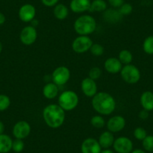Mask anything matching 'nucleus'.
<instances>
[{
    "label": "nucleus",
    "instance_id": "16",
    "mask_svg": "<svg viewBox=\"0 0 153 153\" xmlns=\"http://www.w3.org/2000/svg\"><path fill=\"white\" fill-rule=\"evenodd\" d=\"M123 16L120 14L119 9L117 8H109L104 11L103 18L104 21L107 22L108 23L115 24V23H120L123 19Z\"/></svg>",
    "mask_w": 153,
    "mask_h": 153
},
{
    "label": "nucleus",
    "instance_id": "37",
    "mask_svg": "<svg viewBox=\"0 0 153 153\" xmlns=\"http://www.w3.org/2000/svg\"><path fill=\"white\" fill-rule=\"evenodd\" d=\"M5 22V16L2 13L0 12V25L4 24Z\"/></svg>",
    "mask_w": 153,
    "mask_h": 153
},
{
    "label": "nucleus",
    "instance_id": "7",
    "mask_svg": "<svg viewBox=\"0 0 153 153\" xmlns=\"http://www.w3.org/2000/svg\"><path fill=\"white\" fill-rule=\"evenodd\" d=\"M71 77V72L65 66H59L53 71L52 80L57 86H63L68 83Z\"/></svg>",
    "mask_w": 153,
    "mask_h": 153
},
{
    "label": "nucleus",
    "instance_id": "31",
    "mask_svg": "<svg viewBox=\"0 0 153 153\" xmlns=\"http://www.w3.org/2000/svg\"><path fill=\"white\" fill-rule=\"evenodd\" d=\"M24 149V143L23 140L16 139L15 140L13 141L12 143V149L13 151L17 153L21 152Z\"/></svg>",
    "mask_w": 153,
    "mask_h": 153
},
{
    "label": "nucleus",
    "instance_id": "3",
    "mask_svg": "<svg viewBox=\"0 0 153 153\" xmlns=\"http://www.w3.org/2000/svg\"><path fill=\"white\" fill-rule=\"evenodd\" d=\"M97 27L95 18L90 15L79 17L74 23V31L80 35H89L93 33Z\"/></svg>",
    "mask_w": 153,
    "mask_h": 153
},
{
    "label": "nucleus",
    "instance_id": "36",
    "mask_svg": "<svg viewBox=\"0 0 153 153\" xmlns=\"http://www.w3.org/2000/svg\"><path fill=\"white\" fill-rule=\"evenodd\" d=\"M149 111L144 110V109L143 110H141L139 113L140 119H141V120H147L149 117Z\"/></svg>",
    "mask_w": 153,
    "mask_h": 153
},
{
    "label": "nucleus",
    "instance_id": "33",
    "mask_svg": "<svg viewBox=\"0 0 153 153\" xmlns=\"http://www.w3.org/2000/svg\"><path fill=\"white\" fill-rule=\"evenodd\" d=\"M120 14L123 16L129 15L133 11V7L129 3H124L120 8H119Z\"/></svg>",
    "mask_w": 153,
    "mask_h": 153
},
{
    "label": "nucleus",
    "instance_id": "11",
    "mask_svg": "<svg viewBox=\"0 0 153 153\" xmlns=\"http://www.w3.org/2000/svg\"><path fill=\"white\" fill-rule=\"evenodd\" d=\"M36 14V9L31 4H25L20 7L18 15L20 20L24 23L32 22L35 19Z\"/></svg>",
    "mask_w": 153,
    "mask_h": 153
},
{
    "label": "nucleus",
    "instance_id": "35",
    "mask_svg": "<svg viewBox=\"0 0 153 153\" xmlns=\"http://www.w3.org/2000/svg\"><path fill=\"white\" fill-rule=\"evenodd\" d=\"M42 3L48 7H53L57 5L59 0H42Z\"/></svg>",
    "mask_w": 153,
    "mask_h": 153
},
{
    "label": "nucleus",
    "instance_id": "20",
    "mask_svg": "<svg viewBox=\"0 0 153 153\" xmlns=\"http://www.w3.org/2000/svg\"><path fill=\"white\" fill-rule=\"evenodd\" d=\"M59 86L56 83H48L43 88V95L48 99H53L59 94Z\"/></svg>",
    "mask_w": 153,
    "mask_h": 153
},
{
    "label": "nucleus",
    "instance_id": "19",
    "mask_svg": "<svg viewBox=\"0 0 153 153\" xmlns=\"http://www.w3.org/2000/svg\"><path fill=\"white\" fill-rule=\"evenodd\" d=\"M140 104L147 111L153 110V92L150 91L144 92L140 96Z\"/></svg>",
    "mask_w": 153,
    "mask_h": 153
},
{
    "label": "nucleus",
    "instance_id": "23",
    "mask_svg": "<svg viewBox=\"0 0 153 153\" xmlns=\"http://www.w3.org/2000/svg\"><path fill=\"white\" fill-rule=\"evenodd\" d=\"M107 9V5L104 0H93L91 2L89 11L91 12H104Z\"/></svg>",
    "mask_w": 153,
    "mask_h": 153
},
{
    "label": "nucleus",
    "instance_id": "28",
    "mask_svg": "<svg viewBox=\"0 0 153 153\" xmlns=\"http://www.w3.org/2000/svg\"><path fill=\"white\" fill-rule=\"evenodd\" d=\"M143 147L147 152H153V136L147 135L143 140Z\"/></svg>",
    "mask_w": 153,
    "mask_h": 153
},
{
    "label": "nucleus",
    "instance_id": "18",
    "mask_svg": "<svg viewBox=\"0 0 153 153\" xmlns=\"http://www.w3.org/2000/svg\"><path fill=\"white\" fill-rule=\"evenodd\" d=\"M114 140L115 139L113 134L112 132L109 131H107L103 132L100 135L99 139H98V141L101 148L108 149L113 145Z\"/></svg>",
    "mask_w": 153,
    "mask_h": 153
},
{
    "label": "nucleus",
    "instance_id": "22",
    "mask_svg": "<svg viewBox=\"0 0 153 153\" xmlns=\"http://www.w3.org/2000/svg\"><path fill=\"white\" fill-rule=\"evenodd\" d=\"M53 14L58 20H65L68 16V8L63 4H57L54 7Z\"/></svg>",
    "mask_w": 153,
    "mask_h": 153
},
{
    "label": "nucleus",
    "instance_id": "8",
    "mask_svg": "<svg viewBox=\"0 0 153 153\" xmlns=\"http://www.w3.org/2000/svg\"><path fill=\"white\" fill-rule=\"evenodd\" d=\"M37 37L38 32L35 27L32 26H27L22 29L20 35V39L23 45H32L35 42Z\"/></svg>",
    "mask_w": 153,
    "mask_h": 153
},
{
    "label": "nucleus",
    "instance_id": "29",
    "mask_svg": "<svg viewBox=\"0 0 153 153\" xmlns=\"http://www.w3.org/2000/svg\"><path fill=\"white\" fill-rule=\"evenodd\" d=\"M90 51L92 55L95 56H102L104 53V48L100 44H93L90 48Z\"/></svg>",
    "mask_w": 153,
    "mask_h": 153
},
{
    "label": "nucleus",
    "instance_id": "14",
    "mask_svg": "<svg viewBox=\"0 0 153 153\" xmlns=\"http://www.w3.org/2000/svg\"><path fill=\"white\" fill-rule=\"evenodd\" d=\"M82 153H101V147L99 143L94 138H87L81 145Z\"/></svg>",
    "mask_w": 153,
    "mask_h": 153
},
{
    "label": "nucleus",
    "instance_id": "30",
    "mask_svg": "<svg viewBox=\"0 0 153 153\" xmlns=\"http://www.w3.org/2000/svg\"><path fill=\"white\" fill-rule=\"evenodd\" d=\"M134 136L138 140H143L147 136V132L143 128L138 127L134 129Z\"/></svg>",
    "mask_w": 153,
    "mask_h": 153
},
{
    "label": "nucleus",
    "instance_id": "12",
    "mask_svg": "<svg viewBox=\"0 0 153 153\" xmlns=\"http://www.w3.org/2000/svg\"><path fill=\"white\" fill-rule=\"evenodd\" d=\"M126 126V120L122 116H114L111 117L107 123V127L109 131L117 133L121 131Z\"/></svg>",
    "mask_w": 153,
    "mask_h": 153
},
{
    "label": "nucleus",
    "instance_id": "24",
    "mask_svg": "<svg viewBox=\"0 0 153 153\" xmlns=\"http://www.w3.org/2000/svg\"><path fill=\"white\" fill-rule=\"evenodd\" d=\"M118 59L121 62L122 64L126 65H129L131 63L132 60H133V55L131 51H128V50H123L119 53Z\"/></svg>",
    "mask_w": 153,
    "mask_h": 153
},
{
    "label": "nucleus",
    "instance_id": "2",
    "mask_svg": "<svg viewBox=\"0 0 153 153\" xmlns=\"http://www.w3.org/2000/svg\"><path fill=\"white\" fill-rule=\"evenodd\" d=\"M42 115L45 123L52 128H58L62 126L65 119V110L59 104H51L45 107Z\"/></svg>",
    "mask_w": 153,
    "mask_h": 153
},
{
    "label": "nucleus",
    "instance_id": "17",
    "mask_svg": "<svg viewBox=\"0 0 153 153\" xmlns=\"http://www.w3.org/2000/svg\"><path fill=\"white\" fill-rule=\"evenodd\" d=\"M90 5V0H71L70 8L74 13H83L89 11Z\"/></svg>",
    "mask_w": 153,
    "mask_h": 153
},
{
    "label": "nucleus",
    "instance_id": "10",
    "mask_svg": "<svg viewBox=\"0 0 153 153\" xmlns=\"http://www.w3.org/2000/svg\"><path fill=\"white\" fill-rule=\"evenodd\" d=\"M31 132V126L26 121H19L13 128V135L16 139L23 140L27 137Z\"/></svg>",
    "mask_w": 153,
    "mask_h": 153
},
{
    "label": "nucleus",
    "instance_id": "26",
    "mask_svg": "<svg viewBox=\"0 0 153 153\" xmlns=\"http://www.w3.org/2000/svg\"><path fill=\"white\" fill-rule=\"evenodd\" d=\"M91 125L96 128H101L105 126V120L101 116L96 115L91 119Z\"/></svg>",
    "mask_w": 153,
    "mask_h": 153
},
{
    "label": "nucleus",
    "instance_id": "40",
    "mask_svg": "<svg viewBox=\"0 0 153 153\" xmlns=\"http://www.w3.org/2000/svg\"><path fill=\"white\" fill-rule=\"evenodd\" d=\"M101 153H114L111 149H104L103 151L101 152Z\"/></svg>",
    "mask_w": 153,
    "mask_h": 153
},
{
    "label": "nucleus",
    "instance_id": "27",
    "mask_svg": "<svg viewBox=\"0 0 153 153\" xmlns=\"http://www.w3.org/2000/svg\"><path fill=\"white\" fill-rule=\"evenodd\" d=\"M11 104V100L6 95H0V111H4L9 107Z\"/></svg>",
    "mask_w": 153,
    "mask_h": 153
},
{
    "label": "nucleus",
    "instance_id": "41",
    "mask_svg": "<svg viewBox=\"0 0 153 153\" xmlns=\"http://www.w3.org/2000/svg\"><path fill=\"white\" fill-rule=\"evenodd\" d=\"M32 26H34V27H35V26H36V25H38V20H35V19H34V20H32Z\"/></svg>",
    "mask_w": 153,
    "mask_h": 153
},
{
    "label": "nucleus",
    "instance_id": "4",
    "mask_svg": "<svg viewBox=\"0 0 153 153\" xmlns=\"http://www.w3.org/2000/svg\"><path fill=\"white\" fill-rule=\"evenodd\" d=\"M78 103L79 97L74 91H65L59 96L58 104L65 111L73 110L77 107Z\"/></svg>",
    "mask_w": 153,
    "mask_h": 153
},
{
    "label": "nucleus",
    "instance_id": "1",
    "mask_svg": "<svg viewBox=\"0 0 153 153\" xmlns=\"http://www.w3.org/2000/svg\"><path fill=\"white\" fill-rule=\"evenodd\" d=\"M94 110L101 115H110L116 109L117 103L110 94L105 92H97L92 99Z\"/></svg>",
    "mask_w": 153,
    "mask_h": 153
},
{
    "label": "nucleus",
    "instance_id": "42",
    "mask_svg": "<svg viewBox=\"0 0 153 153\" xmlns=\"http://www.w3.org/2000/svg\"><path fill=\"white\" fill-rule=\"evenodd\" d=\"M2 42H0V53H2Z\"/></svg>",
    "mask_w": 153,
    "mask_h": 153
},
{
    "label": "nucleus",
    "instance_id": "38",
    "mask_svg": "<svg viewBox=\"0 0 153 153\" xmlns=\"http://www.w3.org/2000/svg\"><path fill=\"white\" fill-rule=\"evenodd\" d=\"M4 130H5V126H4V124L2 123V122L0 121V134H3Z\"/></svg>",
    "mask_w": 153,
    "mask_h": 153
},
{
    "label": "nucleus",
    "instance_id": "32",
    "mask_svg": "<svg viewBox=\"0 0 153 153\" xmlns=\"http://www.w3.org/2000/svg\"><path fill=\"white\" fill-rule=\"evenodd\" d=\"M101 70L98 67H93L89 70V77L92 79V80H95L100 78V76H101Z\"/></svg>",
    "mask_w": 153,
    "mask_h": 153
},
{
    "label": "nucleus",
    "instance_id": "13",
    "mask_svg": "<svg viewBox=\"0 0 153 153\" xmlns=\"http://www.w3.org/2000/svg\"><path fill=\"white\" fill-rule=\"evenodd\" d=\"M81 90L86 97L92 98L98 91V86L95 80L89 78V76L83 79L81 82Z\"/></svg>",
    "mask_w": 153,
    "mask_h": 153
},
{
    "label": "nucleus",
    "instance_id": "21",
    "mask_svg": "<svg viewBox=\"0 0 153 153\" xmlns=\"http://www.w3.org/2000/svg\"><path fill=\"white\" fill-rule=\"evenodd\" d=\"M13 140L7 134H0V153H8L12 149Z\"/></svg>",
    "mask_w": 153,
    "mask_h": 153
},
{
    "label": "nucleus",
    "instance_id": "6",
    "mask_svg": "<svg viewBox=\"0 0 153 153\" xmlns=\"http://www.w3.org/2000/svg\"><path fill=\"white\" fill-rule=\"evenodd\" d=\"M92 45V39L88 35H79L72 42V49L76 53H84L90 50Z\"/></svg>",
    "mask_w": 153,
    "mask_h": 153
},
{
    "label": "nucleus",
    "instance_id": "15",
    "mask_svg": "<svg viewBox=\"0 0 153 153\" xmlns=\"http://www.w3.org/2000/svg\"><path fill=\"white\" fill-rule=\"evenodd\" d=\"M104 67L108 73L117 74L121 71L122 68H123V64L118 58L110 57L104 62Z\"/></svg>",
    "mask_w": 153,
    "mask_h": 153
},
{
    "label": "nucleus",
    "instance_id": "9",
    "mask_svg": "<svg viewBox=\"0 0 153 153\" xmlns=\"http://www.w3.org/2000/svg\"><path fill=\"white\" fill-rule=\"evenodd\" d=\"M113 146L118 153H131L133 150V143L128 137H120L115 140Z\"/></svg>",
    "mask_w": 153,
    "mask_h": 153
},
{
    "label": "nucleus",
    "instance_id": "5",
    "mask_svg": "<svg viewBox=\"0 0 153 153\" xmlns=\"http://www.w3.org/2000/svg\"><path fill=\"white\" fill-rule=\"evenodd\" d=\"M122 78L129 84H135L140 79V71L134 65H126L120 71Z\"/></svg>",
    "mask_w": 153,
    "mask_h": 153
},
{
    "label": "nucleus",
    "instance_id": "43",
    "mask_svg": "<svg viewBox=\"0 0 153 153\" xmlns=\"http://www.w3.org/2000/svg\"><path fill=\"white\" fill-rule=\"evenodd\" d=\"M152 18H153V17H152Z\"/></svg>",
    "mask_w": 153,
    "mask_h": 153
},
{
    "label": "nucleus",
    "instance_id": "34",
    "mask_svg": "<svg viewBox=\"0 0 153 153\" xmlns=\"http://www.w3.org/2000/svg\"><path fill=\"white\" fill-rule=\"evenodd\" d=\"M108 2L113 8H120L125 3L124 0H108Z\"/></svg>",
    "mask_w": 153,
    "mask_h": 153
},
{
    "label": "nucleus",
    "instance_id": "39",
    "mask_svg": "<svg viewBox=\"0 0 153 153\" xmlns=\"http://www.w3.org/2000/svg\"><path fill=\"white\" fill-rule=\"evenodd\" d=\"M131 153H146V152L143 151V150L140 149H137L132 151Z\"/></svg>",
    "mask_w": 153,
    "mask_h": 153
},
{
    "label": "nucleus",
    "instance_id": "25",
    "mask_svg": "<svg viewBox=\"0 0 153 153\" xmlns=\"http://www.w3.org/2000/svg\"><path fill=\"white\" fill-rule=\"evenodd\" d=\"M144 52L149 55H153V36H149L144 40L143 44Z\"/></svg>",
    "mask_w": 153,
    "mask_h": 153
}]
</instances>
